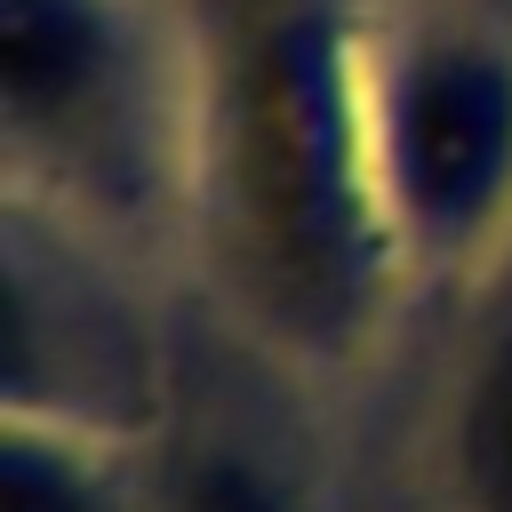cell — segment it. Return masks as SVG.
Wrapping results in <instances>:
<instances>
[{"instance_id":"1","label":"cell","mask_w":512,"mask_h":512,"mask_svg":"<svg viewBox=\"0 0 512 512\" xmlns=\"http://www.w3.org/2000/svg\"><path fill=\"white\" fill-rule=\"evenodd\" d=\"M232 184H240V216L256 232L272 288L296 296V304H320L336 288V248H328V200H320L312 96H304V72H296V48H288L280 24H256L240 40Z\"/></svg>"},{"instance_id":"2","label":"cell","mask_w":512,"mask_h":512,"mask_svg":"<svg viewBox=\"0 0 512 512\" xmlns=\"http://www.w3.org/2000/svg\"><path fill=\"white\" fill-rule=\"evenodd\" d=\"M400 160L432 216L472 208L504 160V80L480 56H432L400 104Z\"/></svg>"},{"instance_id":"3","label":"cell","mask_w":512,"mask_h":512,"mask_svg":"<svg viewBox=\"0 0 512 512\" xmlns=\"http://www.w3.org/2000/svg\"><path fill=\"white\" fill-rule=\"evenodd\" d=\"M464 472H472V496L488 512H512V344L480 376V400L464 424Z\"/></svg>"},{"instance_id":"4","label":"cell","mask_w":512,"mask_h":512,"mask_svg":"<svg viewBox=\"0 0 512 512\" xmlns=\"http://www.w3.org/2000/svg\"><path fill=\"white\" fill-rule=\"evenodd\" d=\"M192 512H272L248 480H232V472H208L200 488H192Z\"/></svg>"}]
</instances>
